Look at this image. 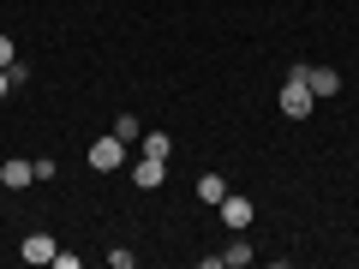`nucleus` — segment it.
I'll list each match as a JSON object with an SVG mask.
<instances>
[{
    "instance_id": "obj_9",
    "label": "nucleus",
    "mask_w": 359,
    "mask_h": 269,
    "mask_svg": "<svg viewBox=\"0 0 359 269\" xmlns=\"http://www.w3.org/2000/svg\"><path fill=\"white\" fill-rule=\"evenodd\" d=\"M114 138H120V144H138V138H144L138 114H120V120H114Z\"/></svg>"
},
{
    "instance_id": "obj_2",
    "label": "nucleus",
    "mask_w": 359,
    "mask_h": 269,
    "mask_svg": "<svg viewBox=\"0 0 359 269\" xmlns=\"http://www.w3.org/2000/svg\"><path fill=\"white\" fill-rule=\"evenodd\" d=\"M126 150H132V144H120L114 132H108V138H96V144H90V167H96V174H114V167L126 162Z\"/></svg>"
},
{
    "instance_id": "obj_10",
    "label": "nucleus",
    "mask_w": 359,
    "mask_h": 269,
    "mask_svg": "<svg viewBox=\"0 0 359 269\" xmlns=\"http://www.w3.org/2000/svg\"><path fill=\"white\" fill-rule=\"evenodd\" d=\"M198 198H204V204H222V198H228V186H222L216 174H204V179H198Z\"/></svg>"
},
{
    "instance_id": "obj_12",
    "label": "nucleus",
    "mask_w": 359,
    "mask_h": 269,
    "mask_svg": "<svg viewBox=\"0 0 359 269\" xmlns=\"http://www.w3.org/2000/svg\"><path fill=\"white\" fill-rule=\"evenodd\" d=\"M0 66H13V36H0Z\"/></svg>"
},
{
    "instance_id": "obj_11",
    "label": "nucleus",
    "mask_w": 359,
    "mask_h": 269,
    "mask_svg": "<svg viewBox=\"0 0 359 269\" xmlns=\"http://www.w3.org/2000/svg\"><path fill=\"white\" fill-rule=\"evenodd\" d=\"M138 144H144V156H162V162H168V138H162V132H144Z\"/></svg>"
},
{
    "instance_id": "obj_6",
    "label": "nucleus",
    "mask_w": 359,
    "mask_h": 269,
    "mask_svg": "<svg viewBox=\"0 0 359 269\" xmlns=\"http://www.w3.org/2000/svg\"><path fill=\"white\" fill-rule=\"evenodd\" d=\"M54 251H60V245H54L48 233H30V240L18 245V257H25V263H54Z\"/></svg>"
},
{
    "instance_id": "obj_3",
    "label": "nucleus",
    "mask_w": 359,
    "mask_h": 269,
    "mask_svg": "<svg viewBox=\"0 0 359 269\" xmlns=\"http://www.w3.org/2000/svg\"><path fill=\"white\" fill-rule=\"evenodd\" d=\"M294 72L311 84V96H318V102H330L335 90H341V72H335V66H294Z\"/></svg>"
},
{
    "instance_id": "obj_13",
    "label": "nucleus",
    "mask_w": 359,
    "mask_h": 269,
    "mask_svg": "<svg viewBox=\"0 0 359 269\" xmlns=\"http://www.w3.org/2000/svg\"><path fill=\"white\" fill-rule=\"evenodd\" d=\"M6 90H13V84H6V66H0V96H6Z\"/></svg>"
},
{
    "instance_id": "obj_5",
    "label": "nucleus",
    "mask_w": 359,
    "mask_h": 269,
    "mask_svg": "<svg viewBox=\"0 0 359 269\" xmlns=\"http://www.w3.org/2000/svg\"><path fill=\"white\" fill-rule=\"evenodd\" d=\"M132 179H138L144 192H156V186L168 179V162H162V156H138V167H132Z\"/></svg>"
},
{
    "instance_id": "obj_4",
    "label": "nucleus",
    "mask_w": 359,
    "mask_h": 269,
    "mask_svg": "<svg viewBox=\"0 0 359 269\" xmlns=\"http://www.w3.org/2000/svg\"><path fill=\"white\" fill-rule=\"evenodd\" d=\"M30 179H36V162H25V156H13V162H0V186H6V192H25Z\"/></svg>"
},
{
    "instance_id": "obj_1",
    "label": "nucleus",
    "mask_w": 359,
    "mask_h": 269,
    "mask_svg": "<svg viewBox=\"0 0 359 269\" xmlns=\"http://www.w3.org/2000/svg\"><path fill=\"white\" fill-rule=\"evenodd\" d=\"M311 108H318V96H311V84L299 72H287V84H282V114L287 120H306Z\"/></svg>"
},
{
    "instance_id": "obj_7",
    "label": "nucleus",
    "mask_w": 359,
    "mask_h": 269,
    "mask_svg": "<svg viewBox=\"0 0 359 269\" xmlns=\"http://www.w3.org/2000/svg\"><path fill=\"white\" fill-rule=\"evenodd\" d=\"M222 221H228V228H252V204H245V198H222Z\"/></svg>"
},
{
    "instance_id": "obj_8",
    "label": "nucleus",
    "mask_w": 359,
    "mask_h": 269,
    "mask_svg": "<svg viewBox=\"0 0 359 269\" xmlns=\"http://www.w3.org/2000/svg\"><path fill=\"white\" fill-rule=\"evenodd\" d=\"M228 263H233V269H240V263H252V245H245V240H233L222 257H210V269H228Z\"/></svg>"
}]
</instances>
